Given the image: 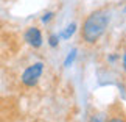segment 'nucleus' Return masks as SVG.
<instances>
[{
    "instance_id": "obj_1",
    "label": "nucleus",
    "mask_w": 126,
    "mask_h": 122,
    "mask_svg": "<svg viewBox=\"0 0 126 122\" xmlns=\"http://www.w3.org/2000/svg\"><path fill=\"white\" fill-rule=\"evenodd\" d=\"M109 11L106 9H96L86 17L81 28V38L86 44H95L103 36L106 28L109 25Z\"/></svg>"
},
{
    "instance_id": "obj_2",
    "label": "nucleus",
    "mask_w": 126,
    "mask_h": 122,
    "mask_svg": "<svg viewBox=\"0 0 126 122\" xmlns=\"http://www.w3.org/2000/svg\"><path fill=\"white\" fill-rule=\"evenodd\" d=\"M42 72H44V64L42 63H34L33 66H30L25 72H23L22 83L25 86H34L37 83V80L41 78Z\"/></svg>"
},
{
    "instance_id": "obj_3",
    "label": "nucleus",
    "mask_w": 126,
    "mask_h": 122,
    "mask_svg": "<svg viewBox=\"0 0 126 122\" xmlns=\"http://www.w3.org/2000/svg\"><path fill=\"white\" fill-rule=\"evenodd\" d=\"M25 41L30 44V46H33V47H41V44H42V35H41L39 28H36V27L28 28L27 33H25Z\"/></svg>"
},
{
    "instance_id": "obj_4",
    "label": "nucleus",
    "mask_w": 126,
    "mask_h": 122,
    "mask_svg": "<svg viewBox=\"0 0 126 122\" xmlns=\"http://www.w3.org/2000/svg\"><path fill=\"white\" fill-rule=\"evenodd\" d=\"M104 122H126V114L122 113V110H114Z\"/></svg>"
},
{
    "instance_id": "obj_5",
    "label": "nucleus",
    "mask_w": 126,
    "mask_h": 122,
    "mask_svg": "<svg viewBox=\"0 0 126 122\" xmlns=\"http://www.w3.org/2000/svg\"><path fill=\"white\" fill-rule=\"evenodd\" d=\"M75 24H72V25H69V27H67V30L64 31V33H62V38H65V39H67V38H70L72 35H73V31H75Z\"/></svg>"
},
{
    "instance_id": "obj_6",
    "label": "nucleus",
    "mask_w": 126,
    "mask_h": 122,
    "mask_svg": "<svg viewBox=\"0 0 126 122\" xmlns=\"http://www.w3.org/2000/svg\"><path fill=\"white\" fill-rule=\"evenodd\" d=\"M75 55H76V50H73V52H72V55H69V58L65 60V66H70L72 64V61L75 60Z\"/></svg>"
},
{
    "instance_id": "obj_7",
    "label": "nucleus",
    "mask_w": 126,
    "mask_h": 122,
    "mask_svg": "<svg viewBox=\"0 0 126 122\" xmlns=\"http://www.w3.org/2000/svg\"><path fill=\"white\" fill-rule=\"evenodd\" d=\"M50 44H51V46H53V47H55V46H56V44H58V36H55V35H53V36L50 38Z\"/></svg>"
},
{
    "instance_id": "obj_8",
    "label": "nucleus",
    "mask_w": 126,
    "mask_h": 122,
    "mask_svg": "<svg viewBox=\"0 0 126 122\" xmlns=\"http://www.w3.org/2000/svg\"><path fill=\"white\" fill-rule=\"evenodd\" d=\"M51 16H53V14H51V13H48V14H45V16L42 17V21H44V22H47V21H48V19H50Z\"/></svg>"
},
{
    "instance_id": "obj_9",
    "label": "nucleus",
    "mask_w": 126,
    "mask_h": 122,
    "mask_svg": "<svg viewBox=\"0 0 126 122\" xmlns=\"http://www.w3.org/2000/svg\"><path fill=\"white\" fill-rule=\"evenodd\" d=\"M125 67H126V55H125Z\"/></svg>"
}]
</instances>
